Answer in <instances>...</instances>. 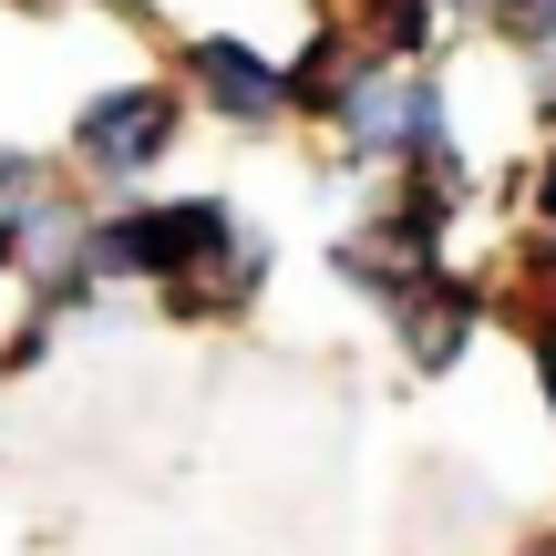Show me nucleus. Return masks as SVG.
<instances>
[{"label": "nucleus", "mask_w": 556, "mask_h": 556, "mask_svg": "<svg viewBox=\"0 0 556 556\" xmlns=\"http://www.w3.org/2000/svg\"><path fill=\"white\" fill-rule=\"evenodd\" d=\"M505 206H516V227H556V135H536V155L505 176Z\"/></svg>", "instance_id": "nucleus-11"}, {"label": "nucleus", "mask_w": 556, "mask_h": 556, "mask_svg": "<svg viewBox=\"0 0 556 556\" xmlns=\"http://www.w3.org/2000/svg\"><path fill=\"white\" fill-rule=\"evenodd\" d=\"M443 268H454V248H443V238H422L413 217H392L381 197H371V206H361V217L330 238V278L361 299V309H381V319H392L402 299L422 289V278H443Z\"/></svg>", "instance_id": "nucleus-6"}, {"label": "nucleus", "mask_w": 556, "mask_h": 556, "mask_svg": "<svg viewBox=\"0 0 556 556\" xmlns=\"http://www.w3.org/2000/svg\"><path fill=\"white\" fill-rule=\"evenodd\" d=\"M319 144H330L340 165H371V176H402V165L422 155H454V83L413 73V62H371L361 52V73L340 83L330 124H319Z\"/></svg>", "instance_id": "nucleus-3"}, {"label": "nucleus", "mask_w": 556, "mask_h": 556, "mask_svg": "<svg viewBox=\"0 0 556 556\" xmlns=\"http://www.w3.org/2000/svg\"><path fill=\"white\" fill-rule=\"evenodd\" d=\"M52 340H62V319L21 299V319H11V330H0V381H31L41 361H52Z\"/></svg>", "instance_id": "nucleus-12"}, {"label": "nucleus", "mask_w": 556, "mask_h": 556, "mask_svg": "<svg viewBox=\"0 0 556 556\" xmlns=\"http://www.w3.org/2000/svg\"><path fill=\"white\" fill-rule=\"evenodd\" d=\"M484 31L526 62V52H546V41H556V0H484Z\"/></svg>", "instance_id": "nucleus-13"}, {"label": "nucleus", "mask_w": 556, "mask_h": 556, "mask_svg": "<svg viewBox=\"0 0 556 556\" xmlns=\"http://www.w3.org/2000/svg\"><path fill=\"white\" fill-rule=\"evenodd\" d=\"M248 238V217H238V197H217V186H176V197H114V206H93V227H83V268L103 278V289H176V278H197V268H217L227 248Z\"/></svg>", "instance_id": "nucleus-1"}, {"label": "nucleus", "mask_w": 556, "mask_h": 556, "mask_svg": "<svg viewBox=\"0 0 556 556\" xmlns=\"http://www.w3.org/2000/svg\"><path fill=\"white\" fill-rule=\"evenodd\" d=\"M278 62H289V124H299V135H319V124H330V103H340V83L361 73V31L319 0V11H309V41H299V52H278Z\"/></svg>", "instance_id": "nucleus-9"}, {"label": "nucleus", "mask_w": 556, "mask_h": 556, "mask_svg": "<svg viewBox=\"0 0 556 556\" xmlns=\"http://www.w3.org/2000/svg\"><path fill=\"white\" fill-rule=\"evenodd\" d=\"M526 114H536V135H556V41L526 52Z\"/></svg>", "instance_id": "nucleus-15"}, {"label": "nucleus", "mask_w": 556, "mask_h": 556, "mask_svg": "<svg viewBox=\"0 0 556 556\" xmlns=\"http://www.w3.org/2000/svg\"><path fill=\"white\" fill-rule=\"evenodd\" d=\"M268 278H278V238H268V227H248L217 268H197V278H176V289H155V319H165V330H238V319H258Z\"/></svg>", "instance_id": "nucleus-7"}, {"label": "nucleus", "mask_w": 556, "mask_h": 556, "mask_svg": "<svg viewBox=\"0 0 556 556\" xmlns=\"http://www.w3.org/2000/svg\"><path fill=\"white\" fill-rule=\"evenodd\" d=\"M186 124H197V103L176 93V73H124V83H103V93H83V103H73L62 165L83 176V197H93V206L144 197V186L176 165Z\"/></svg>", "instance_id": "nucleus-2"}, {"label": "nucleus", "mask_w": 556, "mask_h": 556, "mask_svg": "<svg viewBox=\"0 0 556 556\" xmlns=\"http://www.w3.org/2000/svg\"><path fill=\"white\" fill-rule=\"evenodd\" d=\"M176 93L197 103L206 124H227V135H289V62L278 52H258L248 31H186L176 41Z\"/></svg>", "instance_id": "nucleus-4"}, {"label": "nucleus", "mask_w": 556, "mask_h": 556, "mask_svg": "<svg viewBox=\"0 0 556 556\" xmlns=\"http://www.w3.org/2000/svg\"><path fill=\"white\" fill-rule=\"evenodd\" d=\"M31 197H52V155L41 144H0V217L31 206Z\"/></svg>", "instance_id": "nucleus-14"}, {"label": "nucleus", "mask_w": 556, "mask_h": 556, "mask_svg": "<svg viewBox=\"0 0 556 556\" xmlns=\"http://www.w3.org/2000/svg\"><path fill=\"white\" fill-rule=\"evenodd\" d=\"M381 330H392V351H402V371H413V381H454L464 361L484 351V330H495V289H484V268L454 258L443 278H422Z\"/></svg>", "instance_id": "nucleus-5"}, {"label": "nucleus", "mask_w": 556, "mask_h": 556, "mask_svg": "<svg viewBox=\"0 0 556 556\" xmlns=\"http://www.w3.org/2000/svg\"><path fill=\"white\" fill-rule=\"evenodd\" d=\"M484 289H495V330L516 340H556V227H516L505 238V258L484 268Z\"/></svg>", "instance_id": "nucleus-8"}, {"label": "nucleus", "mask_w": 556, "mask_h": 556, "mask_svg": "<svg viewBox=\"0 0 556 556\" xmlns=\"http://www.w3.org/2000/svg\"><path fill=\"white\" fill-rule=\"evenodd\" d=\"M516 556H556V526H536V536H526V546H516Z\"/></svg>", "instance_id": "nucleus-16"}, {"label": "nucleus", "mask_w": 556, "mask_h": 556, "mask_svg": "<svg viewBox=\"0 0 556 556\" xmlns=\"http://www.w3.org/2000/svg\"><path fill=\"white\" fill-rule=\"evenodd\" d=\"M381 206H392V217H413L422 238H443V248H454V227L484 206V186H475V165H464V144H454V155H422V165H402V176L381 186Z\"/></svg>", "instance_id": "nucleus-10"}]
</instances>
